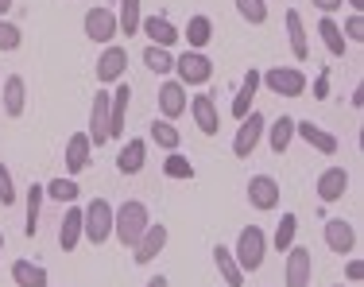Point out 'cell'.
I'll return each instance as SVG.
<instances>
[{"mask_svg": "<svg viewBox=\"0 0 364 287\" xmlns=\"http://www.w3.org/2000/svg\"><path fill=\"white\" fill-rule=\"evenodd\" d=\"M151 225V214L140 198H124L120 206H112V237L124 249H136V241L144 237V229Z\"/></svg>", "mask_w": 364, "mask_h": 287, "instance_id": "obj_1", "label": "cell"}, {"mask_svg": "<svg viewBox=\"0 0 364 287\" xmlns=\"http://www.w3.org/2000/svg\"><path fill=\"white\" fill-rule=\"evenodd\" d=\"M232 256H237L240 272H259L264 268V256H267V233L259 225H245L237 233V245H232Z\"/></svg>", "mask_w": 364, "mask_h": 287, "instance_id": "obj_2", "label": "cell"}, {"mask_svg": "<svg viewBox=\"0 0 364 287\" xmlns=\"http://www.w3.org/2000/svg\"><path fill=\"white\" fill-rule=\"evenodd\" d=\"M82 237L90 245H105L112 237V202L109 198H93L90 206H82Z\"/></svg>", "mask_w": 364, "mask_h": 287, "instance_id": "obj_3", "label": "cell"}, {"mask_svg": "<svg viewBox=\"0 0 364 287\" xmlns=\"http://www.w3.org/2000/svg\"><path fill=\"white\" fill-rule=\"evenodd\" d=\"M175 74H178V82L186 85H205L213 78V58L205 55V51H182V55H175Z\"/></svg>", "mask_w": 364, "mask_h": 287, "instance_id": "obj_4", "label": "cell"}, {"mask_svg": "<svg viewBox=\"0 0 364 287\" xmlns=\"http://www.w3.org/2000/svg\"><path fill=\"white\" fill-rule=\"evenodd\" d=\"M259 85H267V93H279V98H302L306 93V74L299 66H272V71L259 74Z\"/></svg>", "mask_w": 364, "mask_h": 287, "instance_id": "obj_5", "label": "cell"}, {"mask_svg": "<svg viewBox=\"0 0 364 287\" xmlns=\"http://www.w3.org/2000/svg\"><path fill=\"white\" fill-rule=\"evenodd\" d=\"M264 128H267V117L259 109L245 113L240 125H237V136H232V155H237V160H248L259 147V140H264Z\"/></svg>", "mask_w": 364, "mask_h": 287, "instance_id": "obj_6", "label": "cell"}, {"mask_svg": "<svg viewBox=\"0 0 364 287\" xmlns=\"http://www.w3.org/2000/svg\"><path fill=\"white\" fill-rule=\"evenodd\" d=\"M283 287H310L314 280V252L302 249V245H291L283 252Z\"/></svg>", "mask_w": 364, "mask_h": 287, "instance_id": "obj_7", "label": "cell"}, {"mask_svg": "<svg viewBox=\"0 0 364 287\" xmlns=\"http://www.w3.org/2000/svg\"><path fill=\"white\" fill-rule=\"evenodd\" d=\"M85 39L90 43H101V47H109L112 39L120 36V28H117V12H112L109 4H101V8H90L85 12Z\"/></svg>", "mask_w": 364, "mask_h": 287, "instance_id": "obj_8", "label": "cell"}, {"mask_svg": "<svg viewBox=\"0 0 364 287\" xmlns=\"http://www.w3.org/2000/svg\"><path fill=\"white\" fill-rule=\"evenodd\" d=\"M128 105H132V85L120 78L117 85L109 90V140H120L124 136V120H128Z\"/></svg>", "mask_w": 364, "mask_h": 287, "instance_id": "obj_9", "label": "cell"}, {"mask_svg": "<svg viewBox=\"0 0 364 287\" xmlns=\"http://www.w3.org/2000/svg\"><path fill=\"white\" fill-rule=\"evenodd\" d=\"M186 109H190V117H194V125L202 136L221 132V113H218V101H213L210 93H194V98L186 101Z\"/></svg>", "mask_w": 364, "mask_h": 287, "instance_id": "obj_10", "label": "cell"}, {"mask_svg": "<svg viewBox=\"0 0 364 287\" xmlns=\"http://www.w3.org/2000/svg\"><path fill=\"white\" fill-rule=\"evenodd\" d=\"M322 237H326V249L337 252V256H353V252H357V229H353L345 217H329Z\"/></svg>", "mask_w": 364, "mask_h": 287, "instance_id": "obj_11", "label": "cell"}, {"mask_svg": "<svg viewBox=\"0 0 364 287\" xmlns=\"http://www.w3.org/2000/svg\"><path fill=\"white\" fill-rule=\"evenodd\" d=\"M186 101H190L186 85H182L178 78H163L159 82V117L163 120H178L182 113H186Z\"/></svg>", "mask_w": 364, "mask_h": 287, "instance_id": "obj_12", "label": "cell"}, {"mask_svg": "<svg viewBox=\"0 0 364 287\" xmlns=\"http://www.w3.org/2000/svg\"><path fill=\"white\" fill-rule=\"evenodd\" d=\"M124 74H128V51L117 47V43H109L97 58V85H117Z\"/></svg>", "mask_w": 364, "mask_h": 287, "instance_id": "obj_13", "label": "cell"}, {"mask_svg": "<svg viewBox=\"0 0 364 287\" xmlns=\"http://www.w3.org/2000/svg\"><path fill=\"white\" fill-rule=\"evenodd\" d=\"M245 194H248V206H252V210L267 214V210L279 206V182H275V175H252Z\"/></svg>", "mask_w": 364, "mask_h": 287, "instance_id": "obj_14", "label": "cell"}, {"mask_svg": "<svg viewBox=\"0 0 364 287\" xmlns=\"http://www.w3.org/2000/svg\"><path fill=\"white\" fill-rule=\"evenodd\" d=\"M93 147H105L109 144V90L93 93V105H90V128H85Z\"/></svg>", "mask_w": 364, "mask_h": 287, "instance_id": "obj_15", "label": "cell"}, {"mask_svg": "<svg viewBox=\"0 0 364 287\" xmlns=\"http://www.w3.org/2000/svg\"><path fill=\"white\" fill-rule=\"evenodd\" d=\"M167 237H171V233H167V225H163V221H151V225L144 229V237L136 241L132 260H136V264H151V260L159 256L163 249H167Z\"/></svg>", "mask_w": 364, "mask_h": 287, "instance_id": "obj_16", "label": "cell"}, {"mask_svg": "<svg viewBox=\"0 0 364 287\" xmlns=\"http://www.w3.org/2000/svg\"><path fill=\"white\" fill-rule=\"evenodd\" d=\"M314 190H318V198H322L326 206L329 202H341V198L349 194V171H345V167H326L322 175H318Z\"/></svg>", "mask_w": 364, "mask_h": 287, "instance_id": "obj_17", "label": "cell"}, {"mask_svg": "<svg viewBox=\"0 0 364 287\" xmlns=\"http://www.w3.org/2000/svg\"><path fill=\"white\" fill-rule=\"evenodd\" d=\"M140 31L155 43V47H175V43L182 39V31L167 20V16H144V20H140Z\"/></svg>", "mask_w": 364, "mask_h": 287, "instance_id": "obj_18", "label": "cell"}, {"mask_svg": "<svg viewBox=\"0 0 364 287\" xmlns=\"http://www.w3.org/2000/svg\"><path fill=\"white\" fill-rule=\"evenodd\" d=\"M283 28H287L291 55L299 58V63H306V58H310V39H306V24H302L299 8H287V16H283Z\"/></svg>", "mask_w": 364, "mask_h": 287, "instance_id": "obj_19", "label": "cell"}, {"mask_svg": "<svg viewBox=\"0 0 364 287\" xmlns=\"http://www.w3.org/2000/svg\"><path fill=\"white\" fill-rule=\"evenodd\" d=\"M294 136H302L314 152H322V155H337V136L333 132H326V128H318L314 120H294Z\"/></svg>", "mask_w": 364, "mask_h": 287, "instance_id": "obj_20", "label": "cell"}, {"mask_svg": "<svg viewBox=\"0 0 364 287\" xmlns=\"http://www.w3.org/2000/svg\"><path fill=\"white\" fill-rule=\"evenodd\" d=\"M93 160V144L85 132H74L70 140H66V175H82L85 167H90Z\"/></svg>", "mask_w": 364, "mask_h": 287, "instance_id": "obj_21", "label": "cell"}, {"mask_svg": "<svg viewBox=\"0 0 364 287\" xmlns=\"http://www.w3.org/2000/svg\"><path fill=\"white\" fill-rule=\"evenodd\" d=\"M82 245V206H66L63 221H58V249L63 252H74Z\"/></svg>", "mask_w": 364, "mask_h": 287, "instance_id": "obj_22", "label": "cell"}, {"mask_svg": "<svg viewBox=\"0 0 364 287\" xmlns=\"http://www.w3.org/2000/svg\"><path fill=\"white\" fill-rule=\"evenodd\" d=\"M144 163H147V140L132 136V140L117 152V171H120V175H140Z\"/></svg>", "mask_w": 364, "mask_h": 287, "instance_id": "obj_23", "label": "cell"}, {"mask_svg": "<svg viewBox=\"0 0 364 287\" xmlns=\"http://www.w3.org/2000/svg\"><path fill=\"white\" fill-rule=\"evenodd\" d=\"M213 264H218L225 287H245V272H240V264H237L229 245H213Z\"/></svg>", "mask_w": 364, "mask_h": 287, "instance_id": "obj_24", "label": "cell"}, {"mask_svg": "<svg viewBox=\"0 0 364 287\" xmlns=\"http://www.w3.org/2000/svg\"><path fill=\"white\" fill-rule=\"evenodd\" d=\"M23 105H28V82L20 74L4 78V117H23Z\"/></svg>", "mask_w": 364, "mask_h": 287, "instance_id": "obj_25", "label": "cell"}, {"mask_svg": "<svg viewBox=\"0 0 364 287\" xmlns=\"http://www.w3.org/2000/svg\"><path fill=\"white\" fill-rule=\"evenodd\" d=\"M47 268L36 260H12V283L16 287H47Z\"/></svg>", "mask_w": 364, "mask_h": 287, "instance_id": "obj_26", "label": "cell"}, {"mask_svg": "<svg viewBox=\"0 0 364 287\" xmlns=\"http://www.w3.org/2000/svg\"><path fill=\"white\" fill-rule=\"evenodd\" d=\"M264 132H267V147H272L275 155H287V147H291V140H294V117L272 120Z\"/></svg>", "mask_w": 364, "mask_h": 287, "instance_id": "obj_27", "label": "cell"}, {"mask_svg": "<svg viewBox=\"0 0 364 287\" xmlns=\"http://www.w3.org/2000/svg\"><path fill=\"white\" fill-rule=\"evenodd\" d=\"M117 28L120 36H140V20H144V0H117Z\"/></svg>", "mask_w": 364, "mask_h": 287, "instance_id": "obj_28", "label": "cell"}, {"mask_svg": "<svg viewBox=\"0 0 364 287\" xmlns=\"http://www.w3.org/2000/svg\"><path fill=\"white\" fill-rule=\"evenodd\" d=\"M256 93H259V71L252 66V71L245 74V82H240V90H237V98H232V117H245V113H252V101H256Z\"/></svg>", "mask_w": 364, "mask_h": 287, "instance_id": "obj_29", "label": "cell"}, {"mask_svg": "<svg viewBox=\"0 0 364 287\" xmlns=\"http://www.w3.org/2000/svg\"><path fill=\"white\" fill-rule=\"evenodd\" d=\"M147 140L159 144L163 152H178V147H182V132L171 125V120H159V117H155L151 125H147Z\"/></svg>", "mask_w": 364, "mask_h": 287, "instance_id": "obj_30", "label": "cell"}, {"mask_svg": "<svg viewBox=\"0 0 364 287\" xmlns=\"http://www.w3.org/2000/svg\"><path fill=\"white\" fill-rule=\"evenodd\" d=\"M318 39L326 43V51H329L333 58H341L345 47H349V43H345V36H341V24H337L333 16H322V20H318Z\"/></svg>", "mask_w": 364, "mask_h": 287, "instance_id": "obj_31", "label": "cell"}, {"mask_svg": "<svg viewBox=\"0 0 364 287\" xmlns=\"http://www.w3.org/2000/svg\"><path fill=\"white\" fill-rule=\"evenodd\" d=\"M182 39L190 43V51H202L213 39V20L210 16H190V24L182 28Z\"/></svg>", "mask_w": 364, "mask_h": 287, "instance_id": "obj_32", "label": "cell"}, {"mask_svg": "<svg viewBox=\"0 0 364 287\" xmlns=\"http://www.w3.org/2000/svg\"><path fill=\"white\" fill-rule=\"evenodd\" d=\"M144 66L151 74L167 78V74H175V55H171V47H155V43H147L144 47Z\"/></svg>", "mask_w": 364, "mask_h": 287, "instance_id": "obj_33", "label": "cell"}, {"mask_svg": "<svg viewBox=\"0 0 364 287\" xmlns=\"http://www.w3.org/2000/svg\"><path fill=\"white\" fill-rule=\"evenodd\" d=\"M294 237H299V214H283L279 225H275V237L267 241V249H275L283 256V252L294 245Z\"/></svg>", "mask_w": 364, "mask_h": 287, "instance_id": "obj_34", "label": "cell"}, {"mask_svg": "<svg viewBox=\"0 0 364 287\" xmlns=\"http://www.w3.org/2000/svg\"><path fill=\"white\" fill-rule=\"evenodd\" d=\"M43 190H47V198H55V202H63V206H70L77 202V182L74 175H58V179H50V182H43Z\"/></svg>", "mask_w": 364, "mask_h": 287, "instance_id": "obj_35", "label": "cell"}, {"mask_svg": "<svg viewBox=\"0 0 364 287\" xmlns=\"http://www.w3.org/2000/svg\"><path fill=\"white\" fill-rule=\"evenodd\" d=\"M43 198H47V190H43V182H31V187H28V221H23V233H28V237H36V233H39Z\"/></svg>", "mask_w": 364, "mask_h": 287, "instance_id": "obj_36", "label": "cell"}, {"mask_svg": "<svg viewBox=\"0 0 364 287\" xmlns=\"http://www.w3.org/2000/svg\"><path fill=\"white\" fill-rule=\"evenodd\" d=\"M237 4V12H240V20L245 24H267V0H232Z\"/></svg>", "mask_w": 364, "mask_h": 287, "instance_id": "obj_37", "label": "cell"}, {"mask_svg": "<svg viewBox=\"0 0 364 287\" xmlns=\"http://www.w3.org/2000/svg\"><path fill=\"white\" fill-rule=\"evenodd\" d=\"M163 175L167 179H194V163H190L186 155L171 152L167 160H163Z\"/></svg>", "mask_w": 364, "mask_h": 287, "instance_id": "obj_38", "label": "cell"}, {"mask_svg": "<svg viewBox=\"0 0 364 287\" xmlns=\"http://www.w3.org/2000/svg\"><path fill=\"white\" fill-rule=\"evenodd\" d=\"M20 43H23V31L16 28L8 16H0V51H16Z\"/></svg>", "mask_w": 364, "mask_h": 287, "instance_id": "obj_39", "label": "cell"}, {"mask_svg": "<svg viewBox=\"0 0 364 287\" xmlns=\"http://www.w3.org/2000/svg\"><path fill=\"white\" fill-rule=\"evenodd\" d=\"M20 202V190H16V182H12V171L4 167V163H0V206H16Z\"/></svg>", "mask_w": 364, "mask_h": 287, "instance_id": "obj_40", "label": "cell"}, {"mask_svg": "<svg viewBox=\"0 0 364 287\" xmlns=\"http://www.w3.org/2000/svg\"><path fill=\"white\" fill-rule=\"evenodd\" d=\"M341 36H345V43H364V16L360 12H353L349 20H345Z\"/></svg>", "mask_w": 364, "mask_h": 287, "instance_id": "obj_41", "label": "cell"}, {"mask_svg": "<svg viewBox=\"0 0 364 287\" xmlns=\"http://www.w3.org/2000/svg\"><path fill=\"white\" fill-rule=\"evenodd\" d=\"M345 280H353V283H360V280H364V264H360L357 256H353L349 264H345Z\"/></svg>", "mask_w": 364, "mask_h": 287, "instance_id": "obj_42", "label": "cell"}, {"mask_svg": "<svg viewBox=\"0 0 364 287\" xmlns=\"http://www.w3.org/2000/svg\"><path fill=\"white\" fill-rule=\"evenodd\" d=\"M314 8L322 16H333V12H341V8H345V0H314Z\"/></svg>", "mask_w": 364, "mask_h": 287, "instance_id": "obj_43", "label": "cell"}, {"mask_svg": "<svg viewBox=\"0 0 364 287\" xmlns=\"http://www.w3.org/2000/svg\"><path fill=\"white\" fill-rule=\"evenodd\" d=\"M314 98H318V101L329 98V74H326V71L318 74V82H314Z\"/></svg>", "mask_w": 364, "mask_h": 287, "instance_id": "obj_44", "label": "cell"}, {"mask_svg": "<svg viewBox=\"0 0 364 287\" xmlns=\"http://www.w3.org/2000/svg\"><path fill=\"white\" fill-rule=\"evenodd\" d=\"M144 287H171V280H167V276H151Z\"/></svg>", "mask_w": 364, "mask_h": 287, "instance_id": "obj_45", "label": "cell"}, {"mask_svg": "<svg viewBox=\"0 0 364 287\" xmlns=\"http://www.w3.org/2000/svg\"><path fill=\"white\" fill-rule=\"evenodd\" d=\"M12 4H16V0H0V16H8V12H12Z\"/></svg>", "mask_w": 364, "mask_h": 287, "instance_id": "obj_46", "label": "cell"}, {"mask_svg": "<svg viewBox=\"0 0 364 287\" xmlns=\"http://www.w3.org/2000/svg\"><path fill=\"white\" fill-rule=\"evenodd\" d=\"M345 4H353V8H357V12H360V8H364V0H345Z\"/></svg>", "mask_w": 364, "mask_h": 287, "instance_id": "obj_47", "label": "cell"}, {"mask_svg": "<svg viewBox=\"0 0 364 287\" xmlns=\"http://www.w3.org/2000/svg\"><path fill=\"white\" fill-rule=\"evenodd\" d=\"M0 252H4V233H0Z\"/></svg>", "mask_w": 364, "mask_h": 287, "instance_id": "obj_48", "label": "cell"}, {"mask_svg": "<svg viewBox=\"0 0 364 287\" xmlns=\"http://www.w3.org/2000/svg\"><path fill=\"white\" fill-rule=\"evenodd\" d=\"M333 287H345V283H333Z\"/></svg>", "mask_w": 364, "mask_h": 287, "instance_id": "obj_49", "label": "cell"}]
</instances>
